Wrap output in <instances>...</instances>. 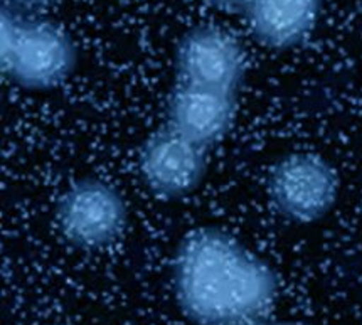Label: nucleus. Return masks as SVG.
<instances>
[{
    "mask_svg": "<svg viewBox=\"0 0 362 325\" xmlns=\"http://www.w3.org/2000/svg\"><path fill=\"white\" fill-rule=\"evenodd\" d=\"M177 305L197 325L262 320L278 295V276L229 232L201 228L184 236L172 263Z\"/></svg>",
    "mask_w": 362,
    "mask_h": 325,
    "instance_id": "nucleus-1",
    "label": "nucleus"
},
{
    "mask_svg": "<svg viewBox=\"0 0 362 325\" xmlns=\"http://www.w3.org/2000/svg\"><path fill=\"white\" fill-rule=\"evenodd\" d=\"M0 63L4 76L17 86L51 90L71 76L78 64V49L61 25L4 6Z\"/></svg>",
    "mask_w": 362,
    "mask_h": 325,
    "instance_id": "nucleus-2",
    "label": "nucleus"
},
{
    "mask_svg": "<svg viewBox=\"0 0 362 325\" xmlns=\"http://www.w3.org/2000/svg\"><path fill=\"white\" fill-rule=\"evenodd\" d=\"M61 235L81 249H101L122 236L128 223L123 196L101 179H79L56 204Z\"/></svg>",
    "mask_w": 362,
    "mask_h": 325,
    "instance_id": "nucleus-3",
    "label": "nucleus"
},
{
    "mask_svg": "<svg viewBox=\"0 0 362 325\" xmlns=\"http://www.w3.org/2000/svg\"><path fill=\"white\" fill-rule=\"evenodd\" d=\"M268 196L281 216L295 223L324 218L339 196V177L329 162L313 153H291L273 165Z\"/></svg>",
    "mask_w": 362,
    "mask_h": 325,
    "instance_id": "nucleus-4",
    "label": "nucleus"
},
{
    "mask_svg": "<svg viewBox=\"0 0 362 325\" xmlns=\"http://www.w3.org/2000/svg\"><path fill=\"white\" fill-rule=\"evenodd\" d=\"M175 73L182 85L238 95L246 78L245 49L226 30L197 25L177 44Z\"/></svg>",
    "mask_w": 362,
    "mask_h": 325,
    "instance_id": "nucleus-5",
    "label": "nucleus"
},
{
    "mask_svg": "<svg viewBox=\"0 0 362 325\" xmlns=\"http://www.w3.org/2000/svg\"><path fill=\"white\" fill-rule=\"evenodd\" d=\"M207 170V148L165 125L142 147L139 172L152 194L180 199L201 186Z\"/></svg>",
    "mask_w": 362,
    "mask_h": 325,
    "instance_id": "nucleus-6",
    "label": "nucleus"
},
{
    "mask_svg": "<svg viewBox=\"0 0 362 325\" xmlns=\"http://www.w3.org/2000/svg\"><path fill=\"white\" fill-rule=\"evenodd\" d=\"M236 110V95L179 83L167 102L165 125L209 148L231 129Z\"/></svg>",
    "mask_w": 362,
    "mask_h": 325,
    "instance_id": "nucleus-7",
    "label": "nucleus"
},
{
    "mask_svg": "<svg viewBox=\"0 0 362 325\" xmlns=\"http://www.w3.org/2000/svg\"><path fill=\"white\" fill-rule=\"evenodd\" d=\"M322 0H250L246 6L251 32L264 46L288 49L315 28Z\"/></svg>",
    "mask_w": 362,
    "mask_h": 325,
    "instance_id": "nucleus-8",
    "label": "nucleus"
},
{
    "mask_svg": "<svg viewBox=\"0 0 362 325\" xmlns=\"http://www.w3.org/2000/svg\"><path fill=\"white\" fill-rule=\"evenodd\" d=\"M211 6L223 8V11H245L246 6L250 4V0H206Z\"/></svg>",
    "mask_w": 362,
    "mask_h": 325,
    "instance_id": "nucleus-9",
    "label": "nucleus"
},
{
    "mask_svg": "<svg viewBox=\"0 0 362 325\" xmlns=\"http://www.w3.org/2000/svg\"><path fill=\"white\" fill-rule=\"evenodd\" d=\"M8 6L16 8H33V7H41L47 6V4L54 2V0H7Z\"/></svg>",
    "mask_w": 362,
    "mask_h": 325,
    "instance_id": "nucleus-10",
    "label": "nucleus"
},
{
    "mask_svg": "<svg viewBox=\"0 0 362 325\" xmlns=\"http://www.w3.org/2000/svg\"><path fill=\"white\" fill-rule=\"evenodd\" d=\"M245 325H310L305 322H264V320H255V322L245 324Z\"/></svg>",
    "mask_w": 362,
    "mask_h": 325,
    "instance_id": "nucleus-11",
    "label": "nucleus"
}]
</instances>
